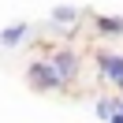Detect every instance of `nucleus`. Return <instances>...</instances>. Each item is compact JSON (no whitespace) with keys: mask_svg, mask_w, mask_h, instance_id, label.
<instances>
[{"mask_svg":"<svg viewBox=\"0 0 123 123\" xmlns=\"http://www.w3.org/2000/svg\"><path fill=\"white\" fill-rule=\"evenodd\" d=\"M26 78H30L34 90H60V86H67L60 75H56V67H52L49 60H34L30 71H26Z\"/></svg>","mask_w":123,"mask_h":123,"instance_id":"f257e3e1","label":"nucleus"},{"mask_svg":"<svg viewBox=\"0 0 123 123\" xmlns=\"http://www.w3.org/2000/svg\"><path fill=\"white\" fill-rule=\"evenodd\" d=\"M49 63L56 67V75H60L63 82H71V78L78 75V56H75V52H52Z\"/></svg>","mask_w":123,"mask_h":123,"instance_id":"f03ea898","label":"nucleus"},{"mask_svg":"<svg viewBox=\"0 0 123 123\" xmlns=\"http://www.w3.org/2000/svg\"><path fill=\"white\" fill-rule=\"evenodd\" d=\"M97 60H101V71H105V78H112V82L123 90V56H116V52H101Z\"/></svg>","mask_w":123,"mask_h":123,"instance_id":"7ed1b4c3","label":"nucleus"},{"mask_svg":"<svg viewBox=\"0 0 123 123\" xmlns=\"http://www.w3.org/2000/svg\"><path fill=\"white\" fill-rule=\"evenodd\" d=\"M26 30H30L26 23H15V26H8V30L0 34V41H4V45H19V41L26 37Z\"/></svg>","mask_w":123,"mask_h":123,"instance_id":"20e7f679","label":"nucleus"},{"mask_svg":"<svg viewBox=\"0 0 123 123\" xmlns=\"http://www.w3.org/2000/svg\"><path fill=\"white\" fill-rule=\"evenodd\" d=\"M101 34H123V19H97Z\"/></svg>","mask_w":123,"mask_h":123,"instance_id":"39448f33","label":"nucleus"},{"mask_svg":"<svg viewBox=\"0 0 123 123\" xmlns=\"http://www.w3.org/2000/svg\"><path fill=\"white\" fill-rule=\"evenodd\" d=\"M52 19H56V23H75L78 11L75 8H52Z\"/></svg>","mask_w":123,"mask_h":123,"instance_id":"423d86ee","label":"nucleus"},{"mask_svg":"<svg viewBox=\"0 0 123 123\" xmlns=\"http://www.w3.org/2000/svg\"><path fill=\"white\" fill-rule=\"evenodd\" d=\"M108 123H123V112H116V116H112V119H108Z\"/></svg>","mask_w":123,"mask_h":123,"instance_id":"0eeeda50","label":"nucleus"},{"mask_svg":"<svg viewBox=\"0 0 123 123\" xmlns=\"http://www.w3.org/2000/svg\"><path fill=\"white\" fill-rule=\"evenodd\" d=\"M119 112H123V105H119Z\"/></svg>","mask_w":123,"mask_h":123,"instance_id":"6e6552de","label":"nucleus"}]
</instances>
